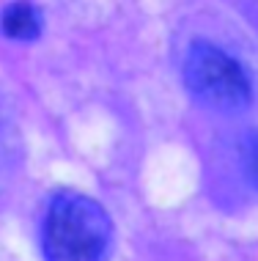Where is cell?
<instances>
[{
	"mask_svg": "<svg viewBox=\"0 0 258 261\" xmlns=\"http://www.w3.org/2000/svg\"><path fill=\"white\" fill-rule=\"evenodd\" d=\"M113 225L94 198L58 193L47 209L41 250L47 261H104Z\"/></svg>",
	"mask_w": 258,
	"mask_h": 261,
	"instance_id": "6da1fadb",
	"label": "cell"
},
{
	"mask_svg": "<svg viewBox=\"0 0 258 261\" xmlns=\"http://www.w3.org/2000/svg\"><path fill=\"white\" fill-rule=\"evenodd\" d=\"M184 83L200 105L217 113L245 110L253 96L242 63L212 41H192L184 61Z\"/></svg>",
	"mask_w": 258,
	"mask_h": 261,
	"instance_id": "7a4b0ae2",
	"label": "cell"
},
{
	"mask_svg": "<svg viewBox=\"0 0 258 261\" xmlns=\"http://www.w3.org/2000/svg\"><path fill=\"white\" fill-rule=\"evenodd\" d=\"M0 28L9 39H19V41H31L41 33V19L36 9L27 0H17V3L6 6L3 17H0Z\"/></svg>",
	"mask_w": 258,
	"mask_h": 261,
	"instance_id": "3957f363",
	"label": "cell"
},
{
	"mask_svg": "<svg viewBox=\"0 0 258 261\" xmlns=\"http://www.w3.org/2000/svg\"><path fill=\"white\" fill-rule=\"evenodd\" d=\"M239 165L245 171V179L258 187V129H250L239 143Z\"/></svg>",
	"mask_w": 258,
	"mask_h": 261,
	"instance_id": "277c9868",
	"label": "cell"
}]
</instances>
